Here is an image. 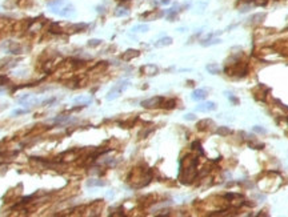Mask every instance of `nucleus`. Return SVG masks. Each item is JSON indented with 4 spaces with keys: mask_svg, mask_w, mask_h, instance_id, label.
Here are the masks:
<instances>
[{
    "mask_svg": "<svg viewBox=\"0 0 288 217\" xmlns=\"http://www.w3.org/2000/svg\"><path fill=\"white\" fill-rule=\"evenodd\" d=\"M128 85H130V81L128 80H123V81H120V83H117L116 85H115L114 88L111 89V91L108 92V95H107V100H114V99H116V97H119L120 96V92H124L126 91L127 88H128Z\"/></svg>",
    "mask_w": 288,
    "mask_h": 217,
    "instance_id": "f03ea898",
    "label": "nucleus"
},
{
    "mask_svg": "<svg viewBox=\"0 0 288 217\" xmlns=\"http://www.w3.org/2000/svg\"><path fill=\"white\" fill-rule=\"evenodd\" d=\"M171 44H172V38H168V36H165V38H162L160 40L156 41L155 47L162 48V47H167V45H171Z\"/></svg>",
    "mask_w": 288,
    "mask_h": 217,
    "instance_id": "ddd939ff",
    "label": "nucleus"
},
{
    "mask_svg": "<svg viewBox=\"0 0 288 217\" xmlns=\"http://www.w3.org/2000/svg\"><path fill=\"white\" fill-rule=\"evenodd\" d=\"M55 13H57V15L63 16V17H68V16L73 15V13H75V11H73V7H72V6L67 4V6L63 7V8H57V10L55 11Z\"/></svg>",
    "mask_w": 288,
    "mask_h": 217,
    "instance_id": "1a4fd4ad",
    "label": "nucleus"
},
{
    "mask_svg": "<svg viewBox=\"0 0 288 217\" xmlns=\"http://www.w3.org/2000/svg\"><path fill=\"white\" fill-rule=\"evenodd\" d=\"M220 43H222L220 39H211V40H203L202 45H204V47H209V45H212V44H220Z\"/></svg>",
    "mask_w": 288,
    "mask_h": 217,
    "instance_id": "aec40b11",
    "label": "nucleus"
},
{
    "mask_svg": "<svg viewBox=\"0 0 288 217\" xmlns=\"http://www.w3.org/2000/svg\"><path fill=\"white\" fill-rule=\"evenodd\" d=\"M215 133H216V135H219V136H223V137H225V136L231 135L232 131L228 128V127H219V128L215 131Z\"/></svg>",
    "mask_w": 288,
    "mask_h": 217,
    "instance_id": "dca6fc26",
    "label": "nucleus"
},
{
    "mask_svg": "<svg viewBox=\"0 0 288 217\" xmlns=\"http://www.w3.org/2000/svg\"><path fill=\"white\" fill-rule=\"evenodd\" d=\"M169 1H171V0H162V3H163V4H168Z\"/></svg>",
    "mask_w": 288,
    "mask_h": 217,
    "instance_id": "2f4dec72",
    "label": "nucleus"
},
{
    "mask_svg": "<svg viewBox=\"0 0 288 217\" xmlns=\"http://www.w3.org/2000/svg\"><path fill=\"white\" fill-rule=\"evenodd\" d=\"M207 71H208L211 75H219L220 73V67L218 65V64L212 63V64H207Z\"/></svg>",
    "mask_w": 288,
    "mask_h": 217,
    "instance_id": "f3484780",
    "label": "nucleus"
},
{
    "mask_svg": "<svg viewBox=\"0 0 288 217\" xmlns=\"http://www.w3.org/2000/svg\"><path fill=\"white\" fill-rule=\"evenodd\" d=\"M215 109H216V104L213 101H206V103H203L196 107L197 112H212Z\"/></svg>",
    "mask_w": 288,
    "mask_h": 217,
    "instance_id": "0eeeda50",
    "label": "nucleus"
},
{
    "mask_svg": "<svg viewBox=\"0 0 288 217\" xmlns=\"http://www.w3.org/2000/svg\"><path fill=\"white\" fill-rule=\"evenodd\" d=\"M7 83V77H4V76H0V85H4Z\"/></svg>",
    "mask_w": 288,
    "mask_h": 217,
    "instance_id": "c756f323",
    "label": "nucleus"
},
{
    "mask_svg": "<svg viewBox=\"0 0 288 217\" xmlns=\"http://www.w3.org/2000/svg\"><path fill=\"white\" fill-rule=\"evenodd\" d=\"M229 100L234 101V103H236V104H239V100L236 97H234V96H229Z\"/></svg>",
    "mask_w": 288,
    "mask_h": 217,
    "instance_id": "7c9ffc66",
    "label": "nucleus"
},
{
    "mask_svg": "<svg viewBox=\"0 0 288 217\" xmlns=\"http://www.w3.org/2000/svg\"><path fill=\"white\" fill-rule=\"evenodd\" d=\"M197 163H199V159L196 156H192V154H188L183 160L180 161L181 164V169H185V168H191V167H196Z\"/></svg>",
    "mask_w": 288,
    "mask_h": 217,
    "instance_id": "39448f33",
    "label": "nucleus"
},
{
    "mask_svg": "<svg viewBox=\"0 0 288 217\" xmlns=\"http://www.w3.org/2000/svg\"><path fill=\"white\" fill-rule=\"evenodd\" d=\"M128 15V11L126 10V8H117L116 11H115V16H127Z\"/></svg>",
    "mask_w": 288,
    "mask_h": 217,
    "instance_id": "5701e85b",
    "label": "nucleus"
},
{
    "mask_svg": "<svg viewBox=\"0 0 288 217\" xmlns=\"http://www.w3.org/2000/svg\"><path fill=\"white\" fill-rule=\"evenodd\" d=\"M175 105H176V101L174 99H163L162 104H160V107L164 109H172V108H175Z\"/></svg>",
    "mask_w": 288,
    "mask_h": 217,
    "instance_id": "4468645a",
    "label": "nucleus"
},
{
    "mask_svg": "<svg viewBox=\"0 0 288 217\" xmlns=\"http://www.w3.org/2000/svg\"><path fill=\"white\" fill-rule=\"evenodd\" d=\"M149 29V27L147 24H140V25H136V27H133L132 31L133 32H147Z\"/></svg>",
    "mask_w": 288,
    "mask_h": 217,
    "instance_id": "412c9836",
    "label": "nucleus"
},
{
    "mask_svg": "<svg viewBox=\"0 0 288 217\" xmlns=\"http://www.w3.org/2000/svg\"><path fill=\"white\" fill-rule=\"evenodd\" d=\"M152 173L151 170L143 169V168H133L131 173L128 175V183L133 186V188H142L146 186L147 184L151 181Z\"/></svg>",
    "mask_w": 288,
    "mask_h": 217,
    "instance_id": "f257e3e1",
    "label": "nucleus"
},
{
    "mask_svg": "<svg viewBox=\"0 0 288 217\" xmlns=\"http://www.w3.org/2000/svg\"><path fill=\"white\" fill-rule=\"evenodd\" d=\"M177 31H179V32H184V31H185V28H179Z\"/></svg>",
    "mask_w": 288,
    "mask_h": 217,
    "instance_id": "473e14b6",
    "label": "nucleus"
},
{
    "mask_svg": "<svg viewBox=\"0 0 288 217\" xmlns=\"http://www.w3.org/2000/svg\"><path fill=\"white\" fill-rule=\"evenodd\" d=\"M100 44H101V40H99V39H91L88 41V47H98Z\"/></svg>",
    "mask_w": 288,
    "mask_h": 217,
    "instance_id": "b1692460",
    "label": "nucleus"
},
{
    "mask_svg": "<svg viewBox=\"0 0 288 217\" xmlns=\"http://www.w3.org/2000/svg\"><path fill=\"white\" fill-rule=\"evenodd\" d=\"M197 177V169L196 167H191V168H185V169H181L180 173V181L183 184H190L192 183L193 180Z\"/></svg>",
    "mask_w": 288,
    "mask_h": 217,
    "instance_id": "7ed1b4c3",
    "label": "nucleus"
},
{
    "mask_svg": "<svg viewBox=\"0 0 288 217\" xmlns=\"http://www.w3.org/2000/svg\"><path fill=\"white\" fill-rule=\"evenodd\" d=\"M107 65H108V64L105 63V61H100V63H98V64H96L95 67H93V68L91 69V72H92V73H96V72H101V71H104V69L107 68Z\"/></svg>",
    "mask_w": 288,
    "mask_h": 217,
    "instance_id": "a211bd4d",
    "label": "nucleus"
},
{
    "mask_svg": "<svg viewBox=\"0 0 288 217\" xmlns=\"http://www.w3.org/2000/svg\"><path fill=\"white\" fill-rule=\"evenodd\" d=\"M192 100H196V101H200V100H204L207 97V92L204 89H195L192 92Z\"/></svg>",
    "mask_w": 288,
    "mask_h": 217,
    "instance_id": "f8f14e48",
    "label": "nucleus"
},
{
    "mask_svg": "<svg viewBox=\"0 0 288 217\" xmlns=\"http://www.w3.org/2000/svg\"><path fill=\"white\" fill-rule=\"evenodd\" d=\"M255 99L256 100H260V101H264L266 100V96L267 93H268V88H266V87H263V91H260V85H257L256 89H255Z\"/></svg>",
    "mask_w": 288,
    "mask_h": 217,
    "instance_id": "9b49d317",
    "label": "nucleus"
},
{
    "mask_svg": "<svg viewBox=\"0 0 288 217\" xmlns=\"http://www.w3.org/2000/svg\"><path fill=\"white\" fill-rule=\"evenodd\" d=\"M243 1H251V0H243Z\"/></svg>",
    "mask_w": 288,
    "mask_h": 217,
    "instance_id": "72a5a7b5",
    "label": "nucleus"
},
{
    "mask_svg": "<svg viewBox=\"0 0 288 217\" xmlns=\"http://www.w3.org/2000/svg\"><path fill=\"white\" fill-rule=\"evenodd\" d=\"M140 72L147 76H155L156 73H159V68L155 64H147V65H143L140 68Z\"/></svg>",
    "mask_w": 288,
    "mask_h": 217,
    "instance_id": "423d86ee",
    "label": "nucleus"
},
{
    "mask_svg": "<svg viewBox=\"0 0 288 217\" xmlns=\"http://www.w3.org/2000/svg\"><path fill=\"white\" fill-rule=\"evenodd\" d=\"M197 129L199 131H208V129H211L212 127H215V124H213V121L211 119H204V120H200L199 123L196 124Z\"/></svg>",
    "mask_w": 288,
    "mask_h": 217,
    "instance_id": "6e6552de",
    "label": "nucleus"
},
{
    "mask_svg": "<svg viewBox=\"0 0 288 217\" xmlns=\"http://www.w3.org/2000/svg\"><path fill=\"white\" fill-rule=\"evenodd\" d=\"M184 119H185V120H188V121H192V120H195V119H196V116H195V115H193V113H187V115H185V116H184Z\"/></svg>",
    "mask_w": 288,
    "mask_h": 217,
    "instance_id": "bb28decb",
    "label": "nucleus"
},
{
    "mask_svg": "<svg viewBox=\"0 0 288 217\" xmlns=\"http://www.w3.org/2000/svg\"><path fill=\"white\" fill-rule=\"evenodd\" d=\"M252 129H253V132H255V133H266V129L262 128L260 125H255Z\"/></svg>",
    "mask_w": 288,
    "mask_h": 217,
    "instance_id": "393cba45",
    "label": "nucleus"
},
{
    "mask_svg": "<svg viewBox=\"0 0 288 217\" xmlns=\"http://www.w3.org/2000/svg\"><path fill=\"white\" fill-rule=\"evenodd\" d=\"M56 100L55 97H52V99H48V100H45V101H43V105H47V104H52L54 101Z\"/></svg>",
    "mask_w": 288,
    "mask_h": 217,
    "instance_id": "c85d7f7f",
    "label": "nucleus"
},
{
    "mask_svg": "<svg viewBox=\"0 0 288 217\" xmlns=\"http://www.w3.org/2000/svg\"><path fill=\"white\" fill-rule=\"evenodd\" d=\"M28 111H24V109H15L12 112V115L13 116H17V115H24V113H27Z\"/></svg>",
    "mask_w": 288,
    "mask_h": 217,
    "instance_id": "a878e982",
    "label": "nucleus"
},
{
    "mask_svg": "<svg viewBox=\"0 0 288 217\" xmlns=\"http://www.w3.org/2000/svg\"><path fill=\"white\" fill-rule=\"evenodd\" d=\"M87 185L88 186H104L105 183L101 181V180H98V179H91L87 181Z\"/></svg>",
    "mask_w": 288,
    "mask_h": 217,
    "instance_id": "6ab92c4d",
    "label": "nucleus"
},
{
    "mask_svg": "<svg viewBox=\"0 0 288 217\" xmlns=\"http://www.w3.org/2000/svg\"><path fill=\"white\" fill-rule=\"evenodd\" d=\"M139 55H140L139 51H136V49H128V51H126V52L121 55V60H124V61H130V60L137 57Z\"/></svg>",
    "mask_w": 288,
    "mask_h": 217,
    "instance_id": "9d476101",
    "label": "nucleus"
},
{
    "mask_svg": "<svg viewBox=\"0 0 288 217\" xmlns=\"http://www.w3.org/2000/svg\"><path fill=\"white\" fill-rule=\"evenodd\" d=\"M191 147H192V149H193V151L199 152L200 154L203 153V149H202V144H200V141H193V143H192V145H191Z\"/></svg>",
    "mask_w": 288,
    "mask_h": 217,
    "instance_id": "4be33fe9",
    "label": "nucleus"
},
{
    "mask_svg": "<svg viewBox=\"0 0 288 217\" xmlns=\"http://www.w3.org/2000/svg\"><path fill=\"white\" fill-rule=\"evenodd\" d=\"M267 3H268V0H256L257 6H266Z\"/></svg>",
    "mask_w": 288,
    "mask_h": 217,
    "instance_id": "cd10ccee",
    "label": "nucleus"
},
{
    "mask_svg": "<svg viewBox=\"0 0 288 217\" xmlns=\"http://www.w3.org/2000/svg\"><path fill=\"white\" fill-rule=\"evenodd\" d=\"M263 19H266V13L260 12V13H256V15H253L252 17L250 19V24H257V23H262Z\"/></svg>",
    "mask_w": 288,
    "mask_h": 217,
    "instance_id": "2eb2a0df",
    "label": "nucleus"
},
{
    "mask_svg": "<svg viewBox=\"0 0 288 217\" xmlns=\"http://www.w3.org/2000/svg\"><path fill=\"white\" fill-rule=\"evenodd\" d=\"M163 101V97L162 96H155V97H151V99H147V100H143L140 103L143 108H147V109H153V108H158L160 107V104Z\"/></svg>",
    "mask_w": 288,
    "mask_h": 217,
    "instance_id": "20e7f679",
    "label": "nucleus"
}]
</instances>
